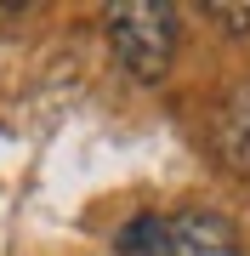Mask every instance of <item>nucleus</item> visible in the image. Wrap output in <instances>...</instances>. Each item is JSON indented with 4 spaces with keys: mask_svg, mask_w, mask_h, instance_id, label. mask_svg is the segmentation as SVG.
Masks as SVG:
<instances>
[{
    "mask_svg": "<svg viewBox=\"0 0 250 256\" xmlns=\"http://www.w3.org/2000/svg\"><path fill=\"white\" fill-rule=\"evenodd\" d=\"M205 18L228 34H250V6H205Z\"/></svg>",
    "mask_w": 250,
    "mask_h": 256,
    "instance_id": "4",
    "label": "nucleus"
},
{
    "mask_svg": "<svg viewBox=\"0 0 250 256\" xmlns=\"http://www.w3.org/2000/svg\"><path fill=\"white\" fill-rule=\"evenodd\" d=\"M108 40L131 80L159 86L176 63V6H159V0L108 6Z\"/></svg>",
    "mask_w": 250,
    "mask_h": 256,
    "instance_id": "1",
    "label": "nucleus"
},
{
    "mask_svg": "<svg viewBox=\"0 0 250 256\" xmlns=\"http://www.w3.org/2000/svg\"><path fill=\"white\" fill-rule=\"evenodd\" d=\"M165 256H245L222 210H176L165 216Z\"/></svg>",
    "mask_w": 250,
    "mask_h": 256,
    "instance_id": "2",
    "label": "nucleus"
},
{
    "mask_svg": "<svg viewBox=\"0 0 250 256\" xmlns=\"http://www.w3.org/2000/svg\"><path fill=\"white\" fill-rule=\"evenodd\" d=\"M114 256H165V216L159 210H137L114 239Z\"/></svg>",
    "mask_w": 250,
    "mask_h": 256,
    "instance_id": "3",
    "label": "nucleus"
}]
</instances>
